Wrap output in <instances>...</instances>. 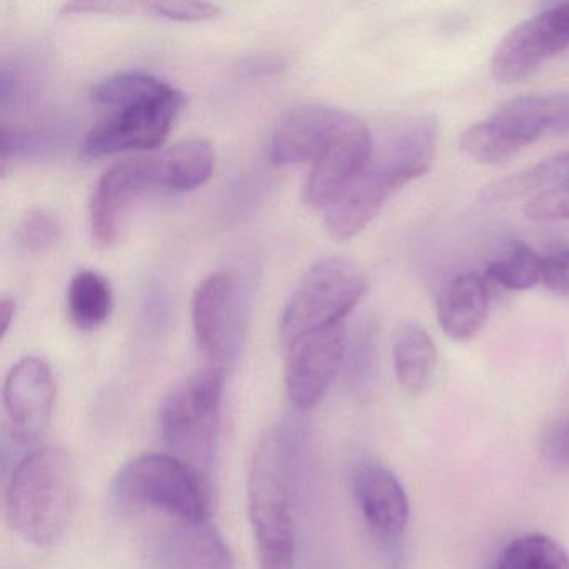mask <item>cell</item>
<instances>
[{
	"mask_svg": "<svg viewBox=\"0 0 569 569\" xmlns=\"http://www.w3.org/2000/svg\"><path fill=\"white\" fill-rule=\"evenodd\" d=\"M92 101L106 116L88 132L81 149L86 158H102L161 146L184 96L154 76L119 72L96 86Z\"/></svg>",
	"mask_w": 569,
	"mask_h": 569,
	"instance_id": "6da1fadb",
	"label": "cell"
},
{
	"mask_svg": "<svg viewBox=\"0 0 569 569\" xmlns=\"http://www.w3.org/2000/svg\"><path fill=\"white\" fill-rule=\"evenodd\" d=\"M439 126L435 116H418L385 142L351 188L326 211V228L339 241L358 236L382 206L435 162Z\"/></svg>",
	"mask_w": 569,
	"mask_h": 569,
	"instance_id": "7a4b0ae2",
	"label": "cell"
},
{
	"mask_svg": "<svg viewBox=\"0 0 569 569\" xmlns=\"http://www.w3.org/2000/svg\"><path fill=\"white\" fill-rule=\"evenodd\" d=\"M78 501L74 458L61 446H44L16 466L6 495V512L9 525L24 541L49 546L68 531Z\"/></svg>",
	"mask_w": 569,
	"mask_h": 569,
	"instance_id": "3957f363",
	"label": "cell"
},
{
	"mask_svg": "<svg viewBox=\"0 0 569 569\" xmlns=\"http://www.w3.org/2000/svg\"><path fill=\"white\" fill-rule=\"evenodd\" d=\"M249 518L259 569H295L291 511V445L281 429L262 436L248 478Z\"/></svg>",
	"mask_w": 569,
	"mask_h": 569,
	"instance_id": "277c9868",
	"label": "cell"
},
{
	"mask_svg": "<svg viewBox=\"0 0 569 569\" xmlns=\"http://www.w3.org/2000/svg\"><path fill=\"white\" fill-rule=\"evenodd\" d=\"M112 496L126 508L154 509L176 521H211L208 476L172 455H144L126 462L112 481Z\"/></svg>",
	"mask_w": 569,
	"mask_h": 569,
	"instance_id": "5b68a950",
	"label": "cell"
},
{
	"mask_svg": "<svg viewBox=\"0 0 569 569\" xmlns=\"http://www.w3.org/2000/svg\"><path fill=\"white\" fill-rule=\"evenodd\" d=\"M226 371L209 366L172 389L161 406L162 442L169 455L188 462L201 475H211L218 451Z\"/></svg>",
	"mask_w": 569,
	"mask_h": 569,
	"instance_id": "8992f818",
	"label": "cell"
},
{
	"mask_svg": "<svg viewBox=\"0 0 569 569\" xmlns=\"http://www.w3.org/2000/svg\"><path fill=\"white\" fill-rule=\"evenodd\" d=\"M569 132V91L525 96L502 104L491 118L471 126L459 148L472 161L498 164L548 136Z\"/></svg>",
	"mask_w": 569,
	"mask_h": 569,
	"instance_id": "52a82bcc",
	"label": "cell"
},
{
	"mask_svg": "<svg viewBox=\"0 0 569 569\" xmlns=\"http://www.w3.org/2000/svg\"><path fill=\"white\" fill-rule=\"evenodd\" d=\"M368 291L365 272L345 258L315 262L282 312L279 335L289 346L302 336L341 326Z\"/></svg>",
	"mask_w": 569,
	"mask_h": 569,
	"instance_id": "ba28073f",
	"label": "cell"
},
{
	"mask_svg": "<svg viewBox=\"0 0 569 569\" xmlns=\"http://www.w3.org/2000/svg\"><path fill=\"white\" fill-rule=\"evenodd\" d=\"M565 51H569V2L552 6L512 28L492 54V78L502 84H518Z\"/></svg>",
	"mask_w": 569,
	"mask_h": 569,
	"instance_id": "9c48e42d",
	"label": "cell"
},
{
	"mask_svg": "<svg viewBox=\"0 0 569 569\" xmlns=\"http://www.w3.org/2000/svg\"><path fill=\"white\" fill-rule=\"evenodd\" d=\"M288 348L284 379L289 398L301 409H311L341 371L346 356L345 328L325 329L302 336Z\"/></svg>",
	"mask_w": 569,
	"mask_h": 569,
	"instance_id": "30bf717a",
	"label": "cell"
},
{
	"mask_svg": "<svg viewBox=\"0 0 569 569\" xmlns=\"http://www.w3.org/2000/svg\"><path fill=\"white\" fill-rule=\"evenodd\" d=\"M192 328L199 349L222 366L234 356L241 336L238 282L229 272L208 276L192 299Z\"/></svg>",
	"mask_w": 569,
	"mask_h": 569,
	"instance_id": "8fae6325",
	"label": "cell"
},
{
	"mask_svg": "<svg viewBox=\"0 0 569 569\" xmlns=\"http://www.w3.org/2000/svg\"><path fill=\"white\" fill-rule=\"evenodd\" d=\"M375 152L371 132L352 116L336 141L312 164L305 186V201L328 211L362 174Z\"/></svg>",
	"mask_w": 569,
	"mask_h": 569,
	"instance_id": "7c38bea8",
	"label": "cell"
},
{
	"mask_svg": "<svg viewBox=\"0 0 569 569\" xmlns=\"http://www.w3.org/2000/svg\"><path fill=\"white\" fill-rule=\"evenodd\" d=\"M154 186L159 188L158 156L129 158L109 168L99 179L89 206L96 242L101 246L114 244L131 202Z\"/></svg>",
	"mask_w": 569,
	"mask_h": 569,
	"instance_id": "4fadbf2b",
	"label": "cell"
},
{
	"mask_svg": "<svg viewBox=\"0 0 569 569\" xmlns=\"http://www.w3.org/2000/svg\"><path fill=\"white\" fill-rule=\"evenodd\" d=\"M4 409L12 438L22 445L38 441L56 401V381L48 362L26 358L9 371L4 382Z\"/></svg>",
	"mask_w": 569,
	"mask_h": 569,
	"instance_id": "5bb4252c",
	"label": "cell"
},
{
	"mask_svg": "<svg viewBox=\"0 0 569 569\" xmlns=\"http://www.w3.org/2000/svg\"><path fill=\"white\" fill-rule=\"evenodd\" d=\"M351 118L349 112L326 106L296 109L276 126L269 158L276 166L315 164Z\"/></svg>",
	"mask_w": 569,
	"mask_h": 569,
	"instance_id": "9a60e30c",
	"label": "cell"
},
{
	"mask_svg": "<svg viewBox=\"0 0 569 569\" xmlns=\"http://www.w3.org/2000/svg\"><path fill=\"white\" fill-rule=\"evenodd\" d=\"M355 496L366 526L385 548H396L408 528L409 499L395 472L365 462L355 475Z\"/></svg>",
	"mask_w": 569,
	"mask_h": 569,
	"instance_id": "2e32d148",
	"label": "cell"
},
{
	"mask_svg": "<svg viewBox=\"0 0 569 569\" xmlns=\"http://www.w3.org/2000/svg\"><path fill=\"white\" fill-rule=\"evenodd\" d=\"M152 569H231L232 558L218 529L206 522L176 521L149 542Z\"/></svg>",
	"mask_w": 569,
	"mask_h": 569,
	"instance_id": "e0dca14e",
	"label": "cell"
},
{
	"mask_svg": "<svg viewBox=\"0 0 569 569\" xmlns=\"http://www.w3.org/2000/svg\"><path fill=\"white\" fill-rule=\"evenodd\" d=\"M489 316L488 282L476 272L452 279L438 308L439 326L456 342L471 341L485 328Z\"/></svg>",
	"mask_w": 569,
	"mask_h": 569,
	"instance_id": "ac0fdd59",
	"label": "cell"
},
{
	"mask_svg": "<svg viewBox=\"0 0 569 569\" xmlns=\"http://www.w3.org/2000/svg\"><path fill=\"white\" fill-rule=\"evenodd\" d=\"M396 379L409 395H422L431 386L438 366V348L418 322L402 326L392 349Z\"/></svg>",
	"mask_w": 569,
	"mask_h": 569,
	"instance_id": "d6986e66",
	"label": "cell"
},
{
	"mask_svg": "<svg viewBox=\"0 0 569 569\" xmlns=\"http://www.w3.org/2000/svg\"><path fill=\"white\" fill-rule=\"evenodd\" d=\"M158 162L159 186L169 191L188 192L209 181L216 156L206 139L192 138L159 154Z\"/></svg>",
	"mask_w": 569,
	"mask_h": 569,
	"instance_id": "ffe728a7",
	"label": "cell"
},
{
	"mask_svg": "<svg viewBox=\"0 0 569 569\" xmlns=\"http://www.w3.org/2000/svg\"><path fill=\"white\" fill-rule=\"evenodd\" d=\"M569 182V149L538 164L498 179L482 189L481 199L488 204L509 202L529 194H542Z\"/></svg>",
	"mask_w": 569,
	"mask_h": 569,
	"instance_id": "44dd1931",
	"label": "cell"
},
{
	"mask_svg": "<svg viewBox=\"0 0 569 569\" xmlns=\"http://www.w3.org/2000/svg\"><path fill=\"white\" fill-rule=\"evenodd\" d=\"M114 296L111 282L96 271H81L72 278L68 291V311L72 325L81 331L101 328L112 315Z\"/></svg>",
	"mask_w": 569,
	"mask_h": 569,
	"instance_id": "7402d4cb",
	"label": "cell"
},
{
	"mask_svg": "<svg viewBox=\"0 0 569 569\" xmlns=\"http://www.w3.org/2000/svg\"><path fill=\"white\" fill-rule=\"evenodd\" d=\"M495 569H569V555L556 539L535 532L512 539Z\"/></svg>",
	"mask_w": 569,
	"mask_h": 569,
	"instance_id": "603a6c76",
	"label": "cell"
},
{
	"mask_svg": "<svg viewBox=\"0 0 569 569\" xmlns=\"http://www.w3.org/2000/svg\"><path fill=\"white\" fill-rule=\"evenodd\" d=\"M486 276L508 291H528L541 282L542 258L529 246L516 244L488 266Z\"/></svg>",
	"mask_w": 569,
	"mask_h": 569,
	"instance_id": "cb8c5ba5",
	"label": "cell"
},
{
	"mask_svg": "<svg viewBox=\"0 0 569 569\" xmlns=\"http://www.w3.org/2000/svg\"><path fill=\"white\" fill-rule=\"evenodd\" d=\"M61 238V226L46 211L32 212L21 228V241L29 251H46Z\"/></svg>",
	"mask_w": 569,
	"mask_h": 569,
	"instance_id": "d4e9b609",
	"label": "cell"
},
{
	"mask_svg": "<svg viewBox=\"0 0 569 569\" xmlns=\"http://www.w3.org/2000/svg\"><path fill=\"white\" fill-rule=\"evenodd\" d=\"M525 212L535 222L569 221V182L535 196Z\"/></svg>",
	"mask_w": 569,
	"mask_h": 569,
	"instance_id": "484cf974",
	"label": "cell"
},
{
	"mask_svg": "<svg viewBox=\"0 0 569 569\" xmlns=\"http://www.w3.org/2000/svg\"><path fill=\"white\" fill-rule=\"evenodd\" d=\"M144 9L158 18L178 22L211 21L219 14L218 6L206 4V2H156V4H144Z\"/></svg>",
	"mask_w": 569,
	"mask_h": 569,
	"instance_id": "4316f807",
	"label": "cell"
},
{
	"mask_svg": "<svg viewBox=\"0 0 569 569\" xmlns=\"http://www.w3.org/2000/svg\"><path fill=\"white\" fill-rule=\"evenodd\" d=\"M541 282L551 295L569 298V251L552 252L542 258Z\"/></svg>",
	"mask_w": 569,
	"mask_h": 569,
	"instance_id": "83f0119b",
	"label": "cell"
},
{
	"mask_svg": "<svg viewBox=\"0 0 569 569\" xmlns=\"http://www.w3.org/2000/svg\"><path fill=\"white\" fill-rule=\"evenodd\" d=\"M542 452L552 465L569 469V415L546 432Z\"/></svg>",
	"mask_w": 569,
	"mask_h": 569,
	"instance_id": "f1b7e54d",
	"label": "cell"
},
{
	"mask_svg": "<svg viewBox=\"0 0 569 569\" xmlns=\"http://www.w3.org/2000/svg\"><path fill=\"white\" fill-rule=\"evenodd\" d=\"M16 316V301L12 298H4L0 302V322H2V336L8 335Z\"/></svg>",
	"mask_w": 569,
	"mask_h": 569,
	"instance_id": "f546056e",
	"label": "cell"
}]
</instances>
